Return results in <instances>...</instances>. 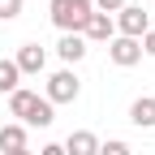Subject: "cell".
<instances>
[{"instance_id": "cell-10", "label": "cell", "mask_w": 155, "mask_h": 155, "mask_svg": "<svg viewBox=\"0 0 155 155\" xmlns=\"http://www.w3.org/2000/svg\"><path fill=\"white\" fill-rule=\"evenodd\" d=\"M56 52H61V61H65V65H78V61L86 56V39H82V35H61Z\"/></svg>"}, {"instance_id": "cell-3", "label": "cell", "mask_w": 155, "mask_h": 155, "mask_svg": "<svg viewBox=\"0 0 155 155\" xmlns=\"http://www.w3.org/2000/svg\"><path fill=\"white\" fill-rule=\"evenodd\" d=\"M116 35H121V39H142L147 30H151V13L142 9V5H125L121 13H116Z\"/></svg>"}, {"instance_id": "cell-16", "label": "cell", "mask_w": 155, "mask_h": 155, "mask_svg": "<svg viewBox=\"0 0 155 155\" xmlns=\"http://www.w3.org/2000/svg\"><path fill=\"white\" fill-rule=\"evenodd\" d=\"M138 43H142V52H147V56H155V30H147Z\"/></svg>"}, {"instance_id": "cell-14", "label": "cell", "mask_w": 155, "mask_h": 155, "mask_svg": "<svg viewBox=\"0 0 155 155\" xmlns=\"http://www.w3.org/2000/svg\"><path fill=\"white\" fill-rule=\"evenodd\" d=\"M91 9H95V13H108V17H112V13H121V9H125V0H91Z\"/></svg>"}, {"instance_id": "cell-15", "label": "cell", "mask_w": 155, "mask_h": 155, "mask_svg": "<svg viewBox=\"0 0 155 155\" xmlns=\"http://www.w3.org/2000/svg\"><path fill=\"white\" fill-rule=\"evenodd\" d=\"M22 13V0H0V22H13Z\"/></svg>"}, {"instance_id": "cell-1", "label": "cell", "mask_w": 155, "mask_h": 155, "mask_svg": "<svg viewBox=\"0 0 155 155\" xmlns=\"http://www.w3.org/2000/svg\"><path fill=\"white\" fill-rule=\"evenodd\" d=\"M91 0H52V26L65 35H82L86 17H91Z\"/></svg>"}, {"instance_id": "cell-5", "label": "cell", "mask_w": 155, "mask_h": 155, "mask_svg": "<svg viewBox=\"0 0 155 155\" xmlns=\"http://www.w3.org/2000/svg\"><path fill=\"white\" fill-rule=\"evenodd\" d=\"M82 39H86V43H112V39H116L112 17H108V13H91L86 26H82Z\"/></svg>"}, {"instance_id": "cell-2", "label": "cell", "mask_w": 155, "mask_h": 155, "mask_svg": "<svg viewBox=\"0 0 155 155\" xmlns=\"http://www.w3.org/2000/svg\"><path fill=\"white\" fill-rule=\"evenodd\" d=\"M78 95H82V82H78V73L73 69H56L52 78H48V95L43 99L56 108V104H73Z\"/></svg>"}, {"instance_id": "cell-9", "label": "cell", "mask_w": 155, "mask_h": 155, "mask_svg": "<svg viewBox=\"0 0 155 155\" xmlns=\"http://www.w3.org/2000/svg\"><path fill=\"white\" fill-rule=\"evenodd\" d=\"M129 121L138 129H155V99L151 95H138V99L129 104Z\"/></svg>"}, {"instance_id": "cell-12", "label": "cell", "mask_w": 155, "mask_h": 155, "mask_svg": "<svg viewBox=\"0 0 155 155\" xmlns=\"http://www.w3.org/2000/svg\"><path fill=\"white\" fill-rule=\"evenodd\" d=\"M17 82H22L17 65H13V61H0V95H5V91L13 95V91H17Z\"/></svg>"}, {"instance_id": "cell-8", "label": "cell", "mask_w": 155, "mask_h": 155, "mask_svg": "<svg viewBox=\"0 0 155 155\" xmlns=\"http://www.w3.org/2000/svg\"><path fill=\"white\" fill-rule=\"evenodd\" d=\"M39 99H43V95H35V91H26V86H17V91L9 95V112H13V116H22L17 125H26V121H30V112H35Z\"/></svg>"}, {"instance_id": "cell-17", "label": "cell", "mask_w": 155, "mask_h": 155, "mask_svg": "<svg viewBox=\"0 0 155 155\" xmlns=\"http://www.w3.org/2000/svg\"><path fill=\"white\" fill-rule=\"evenodd\" d=\"M39 155H65V147L61 142H48V147H39Z\"/></svg>"}, {"instance_id": "cell-4", "label": "cell", "mask_w": 155, "mask_h": 155, "mask_svg": "<svg viewBox=\"0 0 155 155\" xmlns=\"http://www.w3.org/2000/svg\"><path fill=\"white\" fill-rule=\"evenodd\" d=\"M108 56H112V65L129 69V65L142 61V43H138V39H121V35H116L112 43H108Z\"/></svg>"}, {"instance_id": "cell-11", "label": "cell", "mask_w": 155, "mask_h": 155, "mask_svg": "<svg viewBox=\"0 0 155 155\" xmlns=\"http://www.w3.org/2000/svg\"><path fill=\"white\" fill-rule=\"evenodd\" d=\"M26 151V125H0V155Z\"/></svg>"}, {"instance_id": "cell-6", "label": "cell", "mask_w": 155, "mask_h": 155, "mask_svg": "<svg viewBox=\"0 0 155 155\" xmlns=\"http://www.w3.org/2000/svg\"><path fill=\"white\" fill-rule=\"evenodd\" d=\"M13 65H17V73H43L48 52L39 48V43H22V48H17V56H13Z\"/></svg>"}, {"instance_id": "cell-13", "label": "cell", "mask_w": 155, "mask_h": 155, "mask_svg": "<svg viewBox=\"0 0 155 155\" xmlns=\"http://www.w3.org/2000/svg\"><path fill=\"white\" fill-rule=\"evenodd\" d=\"M99 155H134V151H129V142H121V138H108V142H99Z\"/></svg>"}, {"instance_id": "cell-7", "label": "cell", "mask_w": 155, "mask_h": 155, "mask_svg": "<svg viewBox=\"0 0 155 155\" xmlns=\"http://www.w3.org/2000/svg\"><path fill=\"white\" fill-rule=\"evenodd\" d=\"M61 147H65V155H99V138L91 129H73Z\"/></svg>"}, {"instance_id": "cell-18", "label": "cell", "mask_w": 155, "mask_h": 155, "mask_svg": "<svg viewBox=\"0 0 155 155\" xmlns=\"http://www.w3.org/2000/svg\"><path fill=\"white\" fill-rule=\"evenodd\" d=\"M13 155H30V151H13Z\"/></svg>"}]
</instances>
